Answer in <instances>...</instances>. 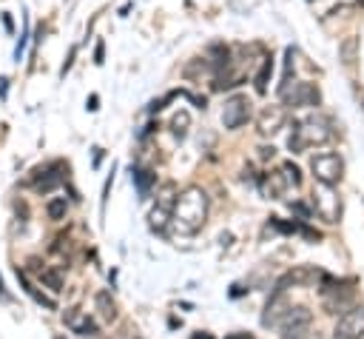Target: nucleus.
Listing matches in <instances>:
<instances>
[{
	"instance_id": "7",
	"label": "nucleus",
	"mask_w": 364,
	"mask_h": 339,
	"mask_svg": "<svg viewBox=\"0 0 364 339\" xmlns=\"http://www.w3.org/2000/svg\"><path fill=\"white\" fill-rule=\"evenodd\" d=\"M176 194H179V191H176L173 182H165V185L159 188V194H156V205H154V211H151V228H154V231L165 234V228H168V222H171V211H173Z\"/></svg>"
},
{
	"instance_id": "12",
	"label": "nucleus",
	"mask_w": 364,
	"mask_h": 339,
	"mask_svg": "<svg viewBox=\"0 0 364 339\" xmlns=\"http://www.w3.org/2000/svg\"><path fill=\"white\" fill-rule=\"evenodd\" d=\"M316 279H321V271H316L313 265H299L276 282V291H287V285H313Z\"/></svg>"
},
{
	"instance_id": "16",
	"label": "nucleus",
	"mask_w": 364,
	"mask_h": 339,
	"mask_svg": "<svg viewBox=\"0 0 364 339\" xmlns=\"http://www.w3.org/2000/svg\"><path fill=\"white\" fill-rule=\"evenodd\" d=\"M60 182H63V162H51V165L43 171V179L34 182V191H37V194H48V191H54Z\"/></svg>"
},
{
	"instance_id": "13",
	"label": "nucleus",
	"mask_w": 364,
	"mask_h": 339,
	"mask_svg": "<svg viewBox=\"0 0 364 339\" xmlns=\"http://www.w3.org/2000/svg\"><path fill=\"white\" fill-rule=\"evenodd\" d=\"M259 191L264 199H282L284 191H287V179L282 171H267L259 177Z\"/></svg>"
},
{
	"instance_id": "1",
	"label": "nucleus",
	"mask_w": 364,
	"mask_h": 339,
	"mask_svg": "<svg viewBox=\"0 0 364 339\" xmlns=\"http://www.w3.org/2000/svg\"><path fill=\"white\" fill-rule=\"evenodd\" d=\"M205 219H208V194L199 185H188L185 191H179L171 211V225L182 236H193L196 231H202Z\"/></svg>"
},
{
	"instance_id": "19",
	"label": "nucleus",
	"mask_w": 364,
	"mask_h": 339,
	"mask_svg": "<svg viewBox=\"0 0 364 339\" xmlns=\"http://www.w3.org/2000/svg\"><path fill=\"white\" fill-rule=\"evenodd\" d=\"M134 182H136V188H139V194H142V197H148V191H151V185L156 182V174H151L148 168H136V171H134Z\"/></svg>"
},
{
	"instance_id": "28",
	"label": "nucleus",
	"mask_w": 364,
	"mask_h": 339,
	"mask_svg": "<svg viewBox=\"0 0 364 339\" xmlns=\"http://www.w3.org/2000/svg\"><path fill=\"white\" fill-rule=\"evenodd\" d=\"M188 339H213V333H208V330H196V333H191Z\"/></svg>"
},
{
	"instance_id": "27",
	"label": "nucleus",
	"mask_w": 364,
	"mask_h": 339,
	"mask_svg": "<svg viewBox=\"0 0 364 339\" xmlns=\"http://www.w3.org/2000/svg\"><path fill=\"white\" fill-rule=\"evenodd\" d=\"M242 293H247V288H245V285H233V288H230V296H233V299H236V296H242Z\"/></svg>"
},
{
	"instance_id": "24",
	"label": "nucleus",
	"mask_w": 364,
	"mask_h": 339,
	"mask_svg": "<svg viewBox=\"0 0 364 339\" xmlns=\"http://www.w3.org/2000/svg\"><path fill=\"white\" fill-rule=\"evenodd\" d=\"M282 174H284L287 185H293V188H299V185H301V171H299V165L284 162V165H282Z\"/></svg>"
},
{
	"instance_id": "10",
	"label": "nucleus",
	"mask_w": 364,
	"mask_h": 339,
	"mask_svg": "<svg viewBox=\"0 0 364 339\" xmlns=\"http://www.w3.org/2000/svg\"><path fill=\"white\" fill-rule=\"evenodd\" d=\"M250 120V100L242 97V94H233L225 100V108H222V125L228 131H236L239 125H245Z\"/></svg>"
},
{
	"instance_id": "25",
	"label": "nucleus",
	"mask_w": 364,
	"mask_h": 339,
	"mask_svg": "<svg viewBox=\"0 0 364 339\" xmlns=\"http://www.w3.org/2000/svg\"><path fill=\"white\" fill-rule=\"evenodd\" d=\"M290 211H296V214H301V217H310V208H307L304 202H290Z\"/></svg>"
},
{
	"instance_id": "30",
	"label": "nucleus",
	"mask_w": 364,
	"mask_h": 339,
	"mask_svg": "<svg viewBox=\"0 0 364 339\" xmlns=\"http://www.w3.org/2000/svg\"><path fill=\"white\" fill-rule=\"evenodd\" d=\"M97 103H100V97H97V94H91V97H88V111H97V108H100Z\"/></svg>"
},
{
	"instance_id": "29",
	"label": "nucleus",
	"mask_w": 364,
	"mask_h": 339,
	"mask_svg": "<svg viewBox=\"0 0 364 339\" xmlns=\"http://www.w3.org/2000/svg\"><path fill=\"white\" fill-rule=\"evenodd\" d=\"M102 43H97V48H94V63H102Z\"/></svg>"
},
{
	"instance_id": "34",
	"label": "nucleus",
	"mask_w": 364,
	"mask_h": 339,
	"mask_svg": "<svg viewBox=\"0 0 364 339\" xmlns=\"http://www.w3.org/2000/svg\"><path fill=\"white\" fill-rule=\"evenodd\" d=\"M361 108H364V97H361Z\"/></svg>"
},
{
	"instance_id": "21",
	"label": "nucleus",
	"mask_w": 364,
	"mask_h": 339,
	"mask_svg": "<svg viewBox=\"0 0 364 339\" xmlns=\"http://www.w3.org/2000/svg\"><path fill=\"white\" fill-rule=\"evenodd\" d=\"M65 211H68L65 197H54V199H48V205H46L48 219H65Z\"/></svg>"
},
{
	"instance_id": "6",
	"label": "nucleus",
	"mask_w": 364,
	"mask_h": 339,
	"mask_svg": "<svg viewBox=\"0 0 364 339\" xmlns=\"http://www.w3.org/2000/svg\"><path fill=\"white\" fill-rule=\"evenodd\" d=\"M310 171L316 177V182H324V185H338L341 177H344V162L338 154L333 151H321L310 160Z\"/></svg>"
},
{
	"instance_id": "31",
	"label": "nucleus",
	"mask_w": 364,
	"mask_h": 339,
	"mask_svg": "<svg viewBox=\"0 0 364 339\" xmlns=\"http://www.w3.org/2000/svg\"><path fill=\"white\" fill-rule=\"evenodd\" d=\"M3 26H6V31H9V34L14 31V23H11V17H9V14H3Z\"/></svg>"
},
{
	"instance_id": "5",
	"label": "nucleus",
	"mask_w": 364,
	"mask_h": 339,
	"mask_svg": "<svg viewBox=\"0 0 364 339\" xmlns=\"http://www.w3.org/2000/svg\"><path fill=\"white\" fill-rule=\"evenodd\" d=\"M310 322H313V313L304 305H296V308L290 305L282 313V319L276 322V328H279L282 339H304V333L310 330Z\"/></svg>"
},
{
	"instance_id": "2",
	"label": "nucleus",
	"mask_w": 364,
	"mask_h": 339,
	"mask_svg": "<svg viewBox=\"0 0 364 339\" xmlns=\"http://www.w3.org/2000/svg\"><path fill=\"white\" fill-rule=\"evenodd\" d=\"M333 140V122L321 114L316 117H307V120H299L293 125V134L287 137V148L293 154H301L304 148L310 145H327Z\"/></svg>"
},
{
	"instance_id": "22",
	"label": "nucleus",
	"mask_w": 364,
	"mask_h": 339,
	"mask_svg": "<svg viewBox=\"0 0 364 339\" xmlns=\"http://www.w3.org/2000/svg\"><path fill=\"white\" fill-rule=\"evenodd\" d=\"M40 282H43L46 288H51L54 293L63 291V276H60L57 271H51V268H40Z\"/></svg>"
},
{
	"instance_id": "32",
	"label": "nucleus",
	"mask_w": 364,
	"mask_h": 339,
	"mask_svg": "<svg viewBox=\"0 0 364 339\" xmlns=\"http://www.w3.org/2000/svg\"><path fill=\"white\" fill-rule=\"evenodd\" d=\"M225 339H253V336L250 333H228Z\"/></svg>"
},
{
	"instance_id": "17",
	"label": "nucleus",
	"mask_w": 364,
	"mask_h": 339,
	"mask_svg": "<svg viewBox=\"0 0 364 339\" xmlns=\"http://www.w3.org/2000/svg\"><path fill=\"white\" fill-rule=\"evenodd\" d=\"M338 60L344 66H355L358 60V37L355 34H347L341 43H338Z\"/></svg>"
},
{
	"instance_id": "14",
	"label": "nucleus",
	"mask_w": 364,
	"mask_h": 339,
	"mask_svg": "<svg viewBox=\"0 0 364 339\" xmlns=\"http://www.w3.org/2000/svg\"><path fill=\"white\" fill-rule=\"evenodd\" d=\"M290 308V302H287V296H284V291H273V296L267 299V305H264V313H262V325L264 328H276V322L282 319V313Z\"/></svg>"
},
{
	"instance_id": "15",
	"label": "nucleus",
	"mask_w": 364,
	"mask_h": 339,
	"mask_svg": "<svg viewBox=\"0 0 364 339\" xmlns=\"http://www.w3.org/2000/svg\"><path fill=\"white\" fill-rule=\"evenodd\" d=\"M65 325H68L74 333H80V336H94V333H97V322H94L88 313H80V311H68V313H65Z\"/></svg>"
},
{
	"instance_id": "4",
	"label": "nucleus",
	"mask_w": 364,
	"mask_h": 339,
	"mask_svg": "<svg viewBox=\"0 0 364 339\" xmlns=\"http://www.w3.org/2000/svg\"><path fill=\"white\" fill-rule=\"evenodd\" d=\"M313 211L330 225H336L341 219V197L336 194V185L316 182V188H313Z\"/></svg>"
},
{
	"instance_id": "26",
	"label": "nucleus",
	"mask_w": 364,
	"mask_h": 339,
	"mask_svg": "<svg viewBox=\"0 0 364 339\" xmlns=\"http://www.w3.org/2000/svg\"><path fill=\"white\" fill-rule=\"evenodd\" d=\"M259 151H262V160H273V154H276L273 145H264V148H259Z\"/></svg>"
},
{
	"instance_id": "8",
	"label": "nucleus",
	"mask_w": 364,
	"mask_h": 339,
	"mask_svg": "<svg viewBox=\"0 0 364 339\" xmlns=\"http://www.w3.org/2000/svg\"><path fill=\"white\" fill-rule=\"evenodd\" d=\"M364 336V305H350L336 328H333V339H361Z\"/></svg>"
},
{
	"instance_id": "23",
	"label": "nucleus",
	"mask_w": 364,
	"mask_h": 339,
	"mask_svg": "<svg viewBox=\"0 0 364 339\" xmlns=\"http://www.w3.org/2000/svg\"><path fill=\"white\" fill-rule=\"evenodd\" d=\"M188 125H191V117H188V111H179V114H173V120H171V128H173V134H176L179 140L188 134Z\"/></svg>"
},
{
	"instance_id": "9",
	"label": "nucleus",
	"mask_w": 364,
	"mask_h": 339,
	"mask_svg": "<svg viewBox=\"0 0 364 339\" xmlns=\"http://www.w3.org/2000/svg\"><path fill=\"white\" fill-rule=\"evenodd\" d=\"M282 97H284V105H290V108H313V105H318V100H321V94H318V88L313 85V83H293V88L287 85V88H282L279 91Z\"/></svg>"
},
{
	"instance_id": "3",
	"label": "nucleus",
	"mask_w": 364,
	"mask_h": 339,
	"mask_svg": "<svg viewBox=\"0 0 364 339\" xmlns=\"http://www.w3.org/2000/svg\"><path fill=\"white\" fill-rule=\"evenodd\" d=\"M355 282L353 279H333V276H327V273H321V302H324V311L327 313H344L350 305H353V296H355V288H353Z\"/></svg>"
},
{
	"instance_id": "18",
	"label": "nucleus",
	"mask_w": 364,
	"mask_h": 339,
	"mask_svg": "<svg viewBox=\"0 0 364 339\" xmlns=\"http://www.w3.org/2000/svg\"><path fill=\"white\" fill-rule=\"evenodd\" d=\"M94 305H97V313H100L102 322H114L117 319V305H114V299H111L108 291H100L94 296Z\"/></svg>"
},
{
	"instance_id": "33",
	"label": "nucleus",
	"mask_w": 364,
	"mask_h": 339,
	"mask_svg": "<svg viewBox=\"0 0 364 339\" xmlns=\"http://www.w3.org/2000/svg\"><path fill=\"white\" fill-rule=\"evenodd\" d=\"M6 88H9V80H6V77H0V97H6Z\"/></svg>"
},
{
	"instance_id": "20",
	"label": "nucleus",
	"mask_w": 364,
	"mask_h": 339,
	"mask_svg": "<svg viewBox=\"0 0 364 339\" xmlns=\"http://www.w3.org/2000/svg\"><path fill=\"white\" fill-rule=\"evenodd\" d=\"M270 74H273V57H264V60H262V68H259V74H256V91H259V94L267 91Z\"/></svg>"
},
{
	"instance_id": "11",
	"label": "nucleus",
	"mask_w": 364,
	"mask_h": 339,
	"mask_svg": "<svg viewBox=\"0 0 364 339\" xmlns=\"http://www.w3.org/2000/svg\"><path fill=\"white\" fill-rule=\"evenodd\" d=\"M284 125V108L282 105H264L256 117V128L262 137H273L276 131H282Z\"/></svg>"
}]
</instances>
